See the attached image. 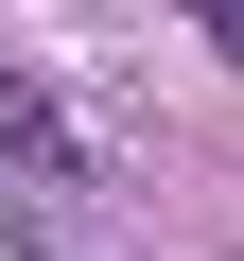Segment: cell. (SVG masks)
<instances>
[{
    "instance_id": "obj_2",
    "label": "cell",
    "mask_w": 244,
    "mask_h": 261,
    "mask_svg": "<svg viewBox=\"0 0 244 261\" xmlns=\"http://www.w3.org/2000/svg\"><path fill=\"white\" fill-rule=\"evenodd\" d=\"M209 35H227V70H244V18H227V0H209Z\"/></svg>"
},
{
    "instance_id": "obj_1",
    "label": "cell",
    "mask_w": 244,
    "mask_h": 261,
    "mask_svg": "<svg viewBox=\"0 0 244 261\" xmlns=\"http://www.w3.org/2000/svg\"><path fill=\"white\" fill-rule=\"evenodd\" d=\"M0 157H18V174H70L87 157L70 122H53V87H18V70H0Z\"/></svg>"
}]
</instances>
